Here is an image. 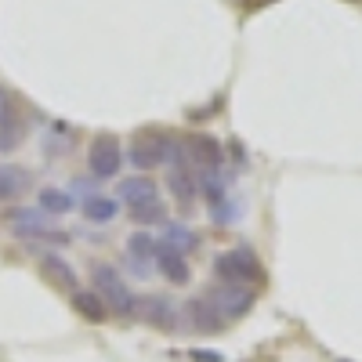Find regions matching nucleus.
<instances>
[{"instance_id":"1","label":"nucleus","mask_w":362,"mask_h":362,"mask_svg":"<svg viewBox=\"0 0 362 362\" xmlns=\"http://www.w3.org/2000/svg\"><path fill=\"white\" fill-rule=\"evenodd\" d=\"M214 276L232 286H257L264 279V268L250 247H232L214 257Z\"/></svg>"},{"instance_id":"2","label":"nucleus","mask_w":362,"mask_h":362,"mask_svg":"<svg viewBox=\"0 0 362 362\" xmlns=\"http://www.w3.org/2000/svg\"><path fill=\"white\" fill-rule=\"evenodd\" d=\"M90 279H95V290L105 300L109 312L124 315V319L134 315V290L127 286V279L119 276L112 264H95V268H90Z\"/></svg>"},{"instance_id":"3","label":"nucleus","mask_w":362,"mask_h":362,"mask_svg":"<svg viewBox=\"0 0 362 362\" xmlns=\"http://www.w3.org/2000/svg\"><path fill=\"white\" fill-rule=\"evenodd\" d=\"M167 160H177V148H174L170 134L148 127V131H141L134 138V145H131V167L134 170H153V167H160Z\"/></svg>"},{"instance_id":"4","label":"nucleus","mask_w":362,"mask_h":362,"mask_svg":"<svg viewBox=\"0 0 362 362\" xmlns=\"http://www.w3.org/2000/svg\"><path fill=\"white\" fill-rule=\"evenodd\" d=\"M87 167L98 181L105 177H116L119 167H124V148H119V138L116 134H98L87 148Z\"/></svg>"},{"instance_id":"5","label":"nucleus","mask_w":362,"mask_h":362,"mask_svg":"<svg viewBox=\"0 0 362 362\" xmlns=\"http://www.w3.org/2000/svg\"><path fill=\"white\" fill-rule=\"evenodd\" d=\"M206 297L214 300V308L221 312V319H243V315L254 308V300H257V293H254L250 286H232V283L210 286Z\"/></svg>"},{"instance_id":"6","label":"nucleus","mask_w":362,"mask_h":362,"mask_svg":"<svg viewBox=\"0 0 362 362\" xmlns=\"http://www.w3.org/2000/svg\"><path fill=\"white\" fill-rule=\"evenodd\" d=\"M134 319L148 322L153 329H163V334H174L177 329V308L160 293H141L134 297Z\"/></svg>"},{"instance_id":"7","label":"nucleus","mask_w":362,"mask_h":362,"mask_svg":"<svg viewBox=\"0 0 362 362\" xmlns=\"http://www.w3.org/2000/svg\"><path fill=\"white\" fill-rule=\"evenodd\" d=\"M8 221H11L15 235H22V239H37V235H54V239H66L58 228H47V221H44V210H40V206H37V210H29V206H15V210H8Z\"/></svg>"},{"instance_id":"8","label":"nucleus","mask_w":362,"mask_h":362,"mask_svg":"<svg viewBox=\"0 0 362 362\" xmlns=\"http://www.w3.org/2000/svg\"><path fill=\"white\" fill-rule=\"evenodd\" d=\"M185 153H189V160H192L199 170H218L221 160H225L221 141L210 138V134H192V138L185 141Z\"/></svg>"},{"instance_id":"9","label":"nucleus","mask_w":362,"mask_h":362,"mask_svg":"<svg viewBox=\"0 0 362 362\" xmlns=\"http://www.w3.org/2000/svg\"><path fill=\"white\" fill-rule=\"evenodd\" d=\"M40 276L51 283V286H58V290H66L69 297L80 290V279H76V268L66 261V257H58V254H44L40 257Z\"/></svg>"},{"instance_id":"10","label":"nucleus","mask_w":362,"mask_h":362,"mask_svg":"<svg viewBox=\"0 0 362 362\" xmlns=\"http://www.w3.org/2000/svg\"><path fill=\"white\" fill-rule=\"evenodd\" d=\"M185 315H189V322H192V329H196V334H218V329H221V312L214 308V300H210L206 293H199V297H192L189 300V305H185Z\"/></svg>"},{"instance_id":"11","label":"nucleus","mask_w":362,"mask_h":362,"mask_svg":"<svg viewBox=\"0 0 362 362\" xmlns=\"http://www.w3.org/2000/svg\"><path fill=\"white\" fill-rule=\"evenodd\" d=\"M156 268H160V276H163L167 283H174V286H185L189 276H192L185 254H177V250H170V247H163V243H156Z\"/></svg>"},{"instance_id":"12","label":"nucleus","mask_w":362,"mask_h":362,"mask_svg":"<svg viewBox=\"0 0 362 362\" xmlns=\"http://www.w3.org/2000/svg\"><path fill=\"white\" fill-rule=\"evenodd\" d=\"M116 199L127 203V206H138V203H148V199H160V189H156L153 177L134 174V177H124L116 185Z\"/></svg>"},{"instance_id":"13","label":"nucleus","mask_w":362,"mask_h":362,"mask_svg":"<svg viewBox=\"0 0 362 362\" xmlns=\"http://www.w3.org/2000/svg\"><path fill=\"white\" fill-rule=\"evenodd\" d=\"M167 189H170V196H174L181 206H192V199H196V192H199V181L192 177V170L174 167V170L167 174Z\"/></svg>"},{"instance_id":"14","label":"nucleus","mask_w":362,"mask_h":362,"mask_svg":"<svg viewBox=\"0 0 362 362\" xmlns=\"http://www.w3.org/2000/svg\"><path fill=\"white\" fill-rule=\"evenodd\" d=\"M127 254H131V268L138 272V276H148L145 261H148V257H156V239L148 235V232H131V239H127Z\"/></svg>"},{"instance_id":"15","label":"nucleus","mask_w":362,"mask_h":362,"mask_svg":"<svg viewBox=\"0 0 362 362\" xmlns=\"http://www.w3.org/2000/svg\"><path fill=\"white\" fill-rule=\"evenodd\" d=\"M80 210H83V218H87V221L109 225V221L119 214V199H112V196H87V199L80 203Z\"/></svg>"},{"instance_id":"16","label":"nucleus","mask_w":362,"mask_h":362,"mask_svg":"<svg viewBox=\"0 0 362 362\" xmlns=\"http://www.w3.org/2000/svg\"><path fill=\"white\" fill-rule=\"evenodd\" d=\"M163 228V239L160 243L163 247H170V250H177V254H189V250H196V232L189 228V225H181V221H167V225H160Z\"/></svg>"},{"instance_id":"17","label":"nucleus","mask_w":362,"mask_h":362,"mask_svg":"<svg viewBox=\"0 0 362 362\" xmlns=\"http://www.w3.org/2000/svg\"><path fill=\"white\" fill-rule=\"evenodd\" d=\"M73 308H76V315L80 319H87V322H105V300L98 297V290H76L73 293Z\"/></svg>"},{"instance_id":"18","label":"nucleus","mask_w":362,"mask_h":362,"mask_svg":"<svg viewBox=\"0 0 362 362\" xmlns=\"http://www.w3.org/2000/svg\"><path fill=\"white\" fill-rule=\"evenodd\" d=\"M22 138H25L22 116L15 109H8L4 116H0V153H15V148L22 145Z\"/></svg>"},{"instance_id":"19","label":"nucleus","mask_w":362,"mask_h":362,"mask_svg":"<svg viewBox=\"0 0 362 362\" xmlns=\"http://www.w3.org/2000/svg\"><path fill=\"white\" fill-rule=\"evenodd\" d=\"M29 189V170L22 167H0V203H11Z\"/></svg>"},{"instance_id":"20","label":"nucleus","mask_w":362,"mask_h":362,"mask_svg":"<svg viewBox=\"0 0 362 362\" xmlns=\"http://www.w3.org/2000/svg\"><path fill=\"white\" fill-rule=\"evenodd\" d=\"M37 203H40L44 214H51V218H62V214H69V210H73V196H69L66 189H54V185L40 189Z\"/></svg>"},{"instance_id":"21","label":"nucleus","mask_w":362,"mask_h":362,"mask_svg":"<svg viewBox=\"0 0 362 362\" xmlns=\"http://www.w3.org/2000/svg\"><path fill=\"white\" fill-rule=\"evenodd\" d=\"M131 221L134 225H167V203L148 199V203L131 206Z\"/></svg>"},{"instance_id":"22","label":"nucleus","mask_w":362,"mask_h":362,"mask_svg":"<svg viewBox=\"0 0 362 362\" xmlns=\"http://www.w3.org/2000/svg\"><path fill=\"white\" fill-rule=\"evenodd\" d=\"M203 192H206V199L214 203V206H218V203H225V185H221L218 177H206V181H203Z\"/></svg>"},{"instance_id":"23","label":"nucleus","mask_w":362,"mask_h":362,"mask_svg":"<svg viewBox=\"0 0 362 362\" xmlns=\"http://www.w3.org/2000/svg\"><path fill=\"white\" fill-rule=\"evenodd\" d=\"M8 109H11V102H8V90H4V87H0V116H4Z\"/></svg>"}]
</instances>
